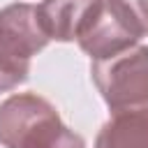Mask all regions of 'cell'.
<instances>
[{"mask_svg": "<svg viewBox=\"0 0 148 148\" xmlns=\"http://www.w3.org/2000/svg\"><path fill=\"white\" fill-rule=\"evenodd\" d=\"M62 130L58 109L35 92H18L0 104V143L5 148H49Z\"/></svg>", "mask_w": 148, "mask_h": 148, "instance_id": "obj_1", "label": "cell"}, {"mask_svg": "<svg viewBox=\"0 0 148 148\" xmlns=\"http://www.w3.org/2000/svg\"><path fill=\"white\" fill-rule=\"evenodd\" d=\"M92 81L111 111L148 109V46H132L118 56L92 60Z\"/></svg>", "mask_w": 148, "mask_h": 148, "instance_id": "obj_2", "label": "cell"}, {"mask_svg": "<svg viewBox=\"0 0 148 148\" xmlns=\"http://www.w3.org/2000/svg\"><path fill=\"white\" fill-rule=\"evenodd\" d=\"M143 37L139 23L120 0H97L79 30V46L92 60L118 56Z\"/></svg>", "mask_w": 148, "mask_h": 148, "instance_id": "obj_3", "label": "cell"}, {"mask_svg": "<svg viewBox=\"0 0 148 148\" xmlns=\"http://www.w3.org/2000/svg\"><path fill=\"white\" fill-rule=\"evenodd\" d=\"M49 42L51 39L42 28L37 7L28 2H16L0 9V46L5 51L16 58L30 60Z\"/></svg>", "mask_w": 148, "mask_h": 148, "instance_id": "obj_4", "label": "cell"}, {"mask_svg": "<svg viewBox=\"0 0 148 148\" xmlns=\"http://www.w3.org/2000/svg\"><path fill=\"white\" fill-rule=\"evenodd\" d=\"M95 148H148V109L111 111L95 139Z\"/></svg>", "mask_w": 148, "mask_h": 148, "instance_id": "obj_5", "label": "cell"}, {"mask_svg": "<svg viewBox=\"0 0 148 148\" xmlns=\"http://www.w3.org/2000/svg\"><path fill=\"white\" fill-rule=\"evenodd\" d=\"M97 0H44L37 12L44 32L56 42H72Z\"/></svg>", "mask_w": 148, "mask_h": 148, "instance_id": "obj_6", "label": "cell"}, {"mask_svg": "<svg viewBox=\"0 0 148 148\" xmlns=\"http://www.w3.org/2000/svg\"><path fill=\"white\" fill-rule=\"evenodd\" d=\"M28 72H30V60L16 58L0 46V92L23 83L28 79Z\"/></svg>", "mask_w": 148, "mask_h": 148, "instance_id": "obj_7", "label": "cell"}, {"mask_svg": "<svg viewBox=\"0 0 148 148\" xmlns=\"http://www.w3.org/2000/svg\"><path fill=\"white\" fill-rule=\"evenodd\" d=\"M125 7H127V12L134 16V21L139 23V28H141V32L143 35H148V0H120Z\"/></svg>", "mask_w": 148, "mask_h": 148, "instance_id": "obj_8", "label": "cell"}, {"mask_svg": "<svg viewBox=\"0 0 148 148\" xmlns=\"http://www.w3.org/2000/svg\"><path fill=\"white\" fill-rule=\"evenodd\" d=\"M49 148H86V143H83V139H81L74 130L65 127V130L60 132V136H58Z\"/></svg>", "mask_w": 148, "mask_h": 148, "instance_id": "obj_9", "label": "cell"}]
</instances>
